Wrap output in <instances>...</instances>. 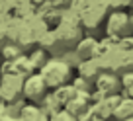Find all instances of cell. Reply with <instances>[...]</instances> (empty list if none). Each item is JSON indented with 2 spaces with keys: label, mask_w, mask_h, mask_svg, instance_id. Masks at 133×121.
<instances>
[{
  "label": "cell",
  "mask_w": 133,
  "mask_h": 121,
  "mask_svg": "<svg viewBox=\"0 0 133 121\" xmlns=\"http://www.w3.org/2000/svg\"><path fill=\"white\" fill-rule=\"evenodd\" d=\"M39 74L45 80L47 88L53 90L57 86L71 82V65L63 59H49L39 67Z\"/></svg>",
  "instance_id": "6da1fadb"
},
{
  "label": "cell",
  "mask_w": 133,
  "mask_h": 121,
  "mask_svg": "<svg viewBox=\"0 0 133 121\" xmlns=\"http://www.w3.org/2000/svg\"><path fill=\"white\" fill-rule=\"evenodd\" d=\"M131 115H133V98L121 96L119 102H117V105H116V109H114L112 117H116V119L119 121V119H125V117H131Z\"/></svg>",
  "instance_id": "9c48e42d"
},
{
  "label": "cell",
  "mask_w": 133,
  "mask_h": 121,
  "mask_svg": "<svg viewBox=\"0 0 133 121\" xmlns=\"http://www.w3.org/2000/svg\"><path fill=\"white\" fill-rule=\"evenodd\" d=\"M119 121H133V115L131 117H125V119H119Z\"/></svg>",
  "instance_id": "ac0fdd59"
},
{
  "label": "cell",
  "mask_w": 133,
  "mask_h": 121,
  "mask_svg": "<svg viewBox=\"0 0 133 121\" xmlns=\"http://www.w3.org/2000/svg\"><path fill=\"white\" fill-rule=\"evenodd\" d=\"M39 105H41V109L47 113V115H51V113H55L59 108H63L61 104H59L57 100H55V96H53V92L51 94H45V96L39 100Z\"/></svg>",
  "instance_id": "8fae6325"
},
{
  "label": "cell",
  "mask_w": 133,
  "mask_h": 121,
  "mask_svg": "<svg viewBox=\"0 0 133 121\" xmlns=\"http://www.w3.org/2000/svg\"><path fill=\"white\" fill-rule=\"evenodd\" d=\"M100 49V43L92 37H84L82 41L76 45V53H78L80 59H94L96 53Z\"/></svg>",
  "instance_id": "ba28073f"
},
{
  "label": "cell",
  "mask_w": 133,
  "mask_h": 121,
  "mask_svg": "<svg viewBox=\"0 0 133 121\" xmlns=\"http://www.w3.org/2000/svg\"><path fill=\"white\" fill-rule=\"evenodd\" d=\"M4 115H6V108H4V105H0V119H2Z\"/></svg>",
  "instance_id": "e0dca14e"
},
{
  "label": "cell",
  "mask_w": 133,
  "mask_h": 121,
  "mask_svg": "<svg viewBox=\"0 0 133 121\" xmlns=\"http://www.w3.org/2000/svg\"><path fill=\"white\" fill-rule=\"evenodd\" d=\"M131 29V18L123 12H114L108 20V35L110 37H125Z\"/></svg>",
  "instance_id": "5b68a950"
},
{
  "label": "cell",
  "mask_w": 133,
  "mask_h": 121,
  "mask_svg": "<svg viewBox=\"0 0 133 121\" xmlns=\"http://www.w3.org/2000/svg\"><path fill=\"white\" fill-rule=\"evenodd\" d=\"M75 94H76V90H75V86H72L71 82H66V84H63V86L53 88V96H55V100H57L61 105H65L66 102L75 96Z\"/></svg>",
  "instance_id": "30bf717a"
},
{
  "label": "cell",
  "mask_w": 133,
  "mask_h": 121,
  "mask_svg": "<svg viewBox=\"0 0 133 121\" xmlns=\"http://www.w3.org/2000/svg\"><path fill=\"white\" fill-rule=\"evenodd\" d=\"M0 121H22V119H20V117H18V115H10V113H6V115L2 117V119H0Z\"/></svg>",
  "instance_id": "9a60e30c"
},
{
  "label": "cell",
  "mask_w": 133,
  "mask_h": 121,
  "mask_svg": "<svg viewBox=\"0 0 133 121\" xmlns=\"http://www.w3.org/2000/svg\"><path fill=\"white\" fill-rule=\"evenodd\" d=\"M63 108H66L78 119L80 115H84L86 111L92 109V92H88V90H76V94L66 102Z\"/></svg>",
  "instance_id": "277c9868"
},
{
  "label": "cell",
  "mask_w": 133,
  "mask_h": 121,
  "mask_svg": "<svg viewBox=\"0 0 133 121\" xmlns=\"http://www.w3.org/2000/svg\"><path fill=\"white\" fill-rule=\"evenodd\" d=\"M71 84L75 86V90H88V92H92L90 80H88V78H84V76H78V78L71 80Z\"/></svg>",
  "instance_id": "5bb4252c"
},
{
  "label": "cell",
  "mask_w": 133,
  "mask_h": 121,
  "mask_svg": "<svg viewBox=\"0 0 133 121\" xmlns=\"http://www.w3.org/2000/svg\"><path fill=\"white\" fill-rule=\"evenodd\" d=\"M119 98H121V94H100V92H92V108H94V113L98 117L110 119V117L114 115V109H116Z\"/></svg>",
  "instance_id": "3957f363"
},
{
  "label": "cell",
  "mask_w": 133,
  "mask_h": 121,
  "mask_svg": "<svg viewBox=\"0 0 133 121\" xmlns=\"http://www.w3.org/2000/svg\"><path fill=\"white\" fill-rule=\"evenodd\" d=\"M90 121H110V119H104V117H98V115H94Z\"/></svg>",
  "instance_id": "2e32d148"
},
{
  "label": "cell",
  "mask_w": 133,
  "mask_h": 121,
  "mask_svg": "<svg viewBox=\"0 0 133 121\" xmlns=\"http://www.w3.org/2000/svg\"><path fill=\"white\" fill-rule=\"evenodd\" d=\"M49 121H78L66 108H59L55 113L49 115Z\"/></svg>",
  "instance_id": "4fadbf2b"
},
{
  "label": "cell",
  "mask_w": 133,
  "mask_h": 121,
  "mask_svg": "<svg viewBox=\"0 0 133 121\" xmlns=\"http://www.w3.org/2000/svg\"><path fill=\"white\" fill-rule=\"evenodd\" d=\"M18 117H20L22 121H49V115H47L41 109V105H37L35 102L24 105V108L20 109V113H18Z\"/></svg>",
  "instance_id": "52a82bcc"
},
{
  "label": "cell",
  "mask_w": 133,
  "mask_h": 121,
  "mask_svg": "<svg viewBox=\"0 0 133 121\" xmlns=\"http://www.w3.org/2000/svg\"><path fill=\"white\" fill-rule=\"evenodd\" d=\"M22 92H24V96L28 98V100L39 102L47 92H49V88H47L45 80L41 78L39 72H29V74L24 78V82H22Z\"/></svg>",
  "instance_id": "7a4b0ae2"
},
{
  "label": "cell",
  "mask_w": 133,
  "mask_h": 121,
  "mask_svg": "<svg viewBox=\"0 0 133 121\" xmlns=\"http://www.w3.org/2000/svg\"><path fill=\"white\" fill-rule=\"evenodd\" d=\"M121 78V96H129L133 98V70H127L123 76H119Z\"/></svg>",
  "instance_id": "7c38bea8"
},
{
  "label": "cell",
  "mask_w": 133,
  "mask_h": 121,
  "mask_svg": "<svg viewBox=\"0 0 133 121\" xmlns=\"http://www.w3.org/2000/svg\"><path fill=\"white\" fill-rule=\"evenodd\" d=\"M96 92L100 94H119L121 92V78L114 72H98L94 78Z\"/></svg>",
  "instance_id": "8992f818"
}]
</instances>
